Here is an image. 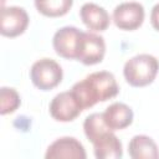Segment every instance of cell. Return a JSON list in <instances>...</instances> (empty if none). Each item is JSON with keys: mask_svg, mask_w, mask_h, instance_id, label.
Listing matches in <instances>:
<instances>
[{"mask_svg": "<svg viewBox=\"0 0 159 159\" xmlns=\"http://www.w3.org/2000/svg\"><path fill=\"white\" fill-rule=\"evenodd\" d=\"M71 91L84 111L98 102H106L114 98L119 93V86L113 73L108 71H97L76 82Z\"/></svg>", "mask_w": 159, "mask_h": 159, "instance_id": "obj_1", "label": "cell"}, {"mask_svg": "<svg viewBox=\"0 0 159 159\" xmlns=\"http://www.w3.org/2000/svg\"><path fill=\"white\" fill-rule=\"evenodd\" d=\"M83 132L93 144L97 159H119L123 155L122 143L111 130L102 117V113H92L83 122Z\"/></svg>", "mask_w": 159, "mask_h": 159, "instance_id": "obj_2", "label": "cell"}, {"mask_svg": "<svg viewBox=\"0 0 159 159\" xmlns=\"http://www.w3.org/2000/svg\"><path fill=\"white\" fill-rule=\"evenodd\" d=\"M159 71V61L149 53H139L125 61L123 76L132 87H145L150 84Z\"/></svg>", "mask_w": 159, "mask_h": 159, "instance_id": "obj_3", "label": "cell"}, {"mask_svg": "<svg viewBox=\"0 0 159 159\" xmlns=\"http://www.w3.org/2000/svg\"><path fill=\"white\" fill-rule=\"evenodd\" d=\"M63 77L62 67L52 58L43 57L32 63L30 78L34 86L41 91H50L57 87Z\"/></svg>", "mask_w": 159, "mask_h": 159, "instance_id": "obj_4", "label": "cell"}, {"mask_svg": "<svg viewBox=\"0 0 159 159\" xmlns=\"http://www.w3.org/2000/svg\"><path fill=\"white\" fill-rule=\"evenodd\" d=\"M106 53V42L104 39L94 32H84L81 31L76 60L86 66H92L102 62Z\"/></svg>", "mask_w": 159, "mask_h": 159, "instance_id": "obj_5", "label": "cell"}, {"mask_svg": "<svg viewBox=\"0 0 159 159\" xmlns=\"http://www.w3.org/2000/svg\"><path fill=\"white\" fill-rule=\"evenodd\" d=\"M144 7L137 1L122 2L114 7L112 14L114 25L124 31H134L139 29L144 21Z\"/></svg>", "mask_w": 159, "mask_h": 159, "instance_id": "obj_6", "label": "cell"}, {"mask_svg": "<svg viewBox=\"0 0 159 159\" xmlns=\"http://www.w3.org/2000/svg\"><path fill=\"white\" fill-rule=\"evenodd\" d=\"M29 26V15L20 6H1L0 34L5 37H16L22 35Z\"/></svg>", "mask_w": 159, "mask_h": 159, "instance_id": "obj_7", "label": "cell"}, {"mask_svg": "<svg viewBox=\"0 0 159 159\" xmlns=\"http://www.w3.org/2000/svg\"><path fill=\"white\" fill-rule=\"evenodd\" d=\"M50 114L57 122H72L83 111L72 91L56 94L50 103Z\"/></svg>", "mask_w": 159, "mask_h": 159, "instance_id": "obj_8", "label": "cell"}, {"mask_svg": "<svg viewBox=\"0 0 159 159\" xmlns=\"http://www.w3.org/2000/svg\"><path fill=\"white\" fill-rule=\"evenodd\" d=\"M84 147L73 137H62L52 142L45 154L46 159H86Z\"/></svg>", "mask_w": 159, "mask_h": 159, "instance_id": "obj_9", "label": "cell"}, {"mask_svg": "<svg viewBox=\"0 0 159 159\" xmlns=\"http://www.w3.org/2000/svg\"><path fill=\"white\" fill-rule=\"evenodd\" d=\"M81 35V30L75 26H63L58 29L52 39V46L55 52L63 58L76 60L77 43Z\"/></svg>", "mask_w": 159, "mask_h": 159, "instance_id": "obj_10", "label": "cell"}, {"mask_svg": "<svg viewBox=\"0 0 159 159\" xmlns=\"http://www.w3.org/2000/svg\"><path fill=\"white\" fill-rule=\"evenodd\" d=\"M82 22L89 31H106L111 24V17L107 10L94 2H86L80 10Z\"/></svg>", "mask_w": 159, "mask_h": 159, "instance_id": "obj_11", "label": "cell"}, {"mask_svg": "<svg viewBox=\"0 0 159 159\" xmlns=\"http://www.w3.org/2000/svg\"><path fill=\"white\" fill-rule=\"evenodd\" d=\"M106 125L111 130H122L129 127L133 122V111L132 108L122 102H114L106 108L102 113Z\"/></svg>", "mask_w": 159, "mask_h": 159, "instance_id": "obj_12", "label": "cell"}, {"mask_svg": "<svg viewBox=\"0 0 159 159\" xmlns=\"http://www.w3.org/2000/svg\"><path fill=\"white\" fill-rule=\"evenodd\" d=\"M129 157L133 159H158L159 148L157 143L148 135H134L128 144Z\"/></svg>", "mask_w": 159, "mask_h": 159, "instance_id": "obj_13", "label": "cell"}, {"mask_svg": "<svg viewBox=\"0 0 159 159\" xmlns=\"http://www.w3.org/2000/svg\"><path fill=\"white\" fill-rule=\"evenodd\" d=\"M34 2L36 10L47 17L63 16L73 5V0H34Z\"/></svg>", "mask_w": 159, "mask_h": 159, "instance_id": "obj_14", "label": "cell"}, {"mask_svg": "<svg viewBox=\"0 0 159 159\" xmlns=\"http://www.w3.org/2000/svg\"><path fill=\"white\" fill-rule=\"evenodd\" d=\"M21 104L20 94L15 88L1 87L0 88V113L2 116L15 112Z\"/></svg>", "mask_w": 159, "mask_h": 159, "instance_id": "obj_15", "label": "cell"}, {"mask_svg": "<svg viewBox=\"0 0 159 159\" xmlns=\"http://www.w3.org/2000/svg\"><path fill=\"white\" fill-rule=\"evenodd\" d=\"M150 24L154 30L159 31V2L155 4L150 11Z\"/></svg>", "mask_w": 159, "mask_h": 159, "instance_id": "obj_16", "label": "cell"}, {"mask_svg": "<svg viewBox=\"0 0 159 159\" xmlns=\"http://www.w3.org/2000/svg\"><path fill=\"white\" fill-rule=\"evenodd\" d=\"M1 1H2V2H4V1H5V0H1Z\"/></svg>", "mask_w": 159, "mask_h": 159, "instance_id": "obj_17", "label": "cell"}]
</instances>
